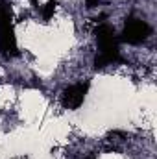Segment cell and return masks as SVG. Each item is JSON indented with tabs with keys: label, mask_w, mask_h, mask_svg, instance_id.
<instances>
[{
	"label": "cell",
	"mask_w": 157,
	"mask_h": 159,
	"mask_svg": "<svg viewBox=\"0 0 157 159\" xmlns=\"http://www.w3.org/2000/svg\"><path fill=\"white\" fill-rule=\"evenodd\" d=\"M150 26L144 22V20H139V19H129L126 22V28H124V34H122V41L129 43V44H139L150 35Z\"/></svg>",
	"instance_id": "cell-1"
},
{
	"label": "cell",
	"mask_w": 157,
	"mask_h": 159,
	"mask_svg": "<svg viewBox=\"0 0 157 159\" xmlns=\"http://www.w3.org/2000/svg\"><path fill=\"white\" fill-rule=\"evenodd\" d=\"M85 93H87V83L70 85L63 93V106L67 109H78L79 106L83 104V100H85Z\"/></svg>",
	"instance_id": "cell-2"
},
{
	"label": "cell",
	"mask_w": 157,
	"mask_h": 159,
	"mask_svg": "<svg viewBox=\"0 0 157 159\" xmlns=\"http://www.w3.org/2000/svg\"><path fill=\"white\" fill-rule=\"evenodd\" d=\"M0 50L6 56H17L19 54V50H17V37H15L13 26L0 28Z\"/></svg>",
	"instance_id": "cell-3"
},
{
	"label": "cell",
	"mask_w": 157,
	"mask_h": 159,
	"mask_svg": "<svg viewBox=\"0 0 157 159\" xmlns=\"http://www.w3.org/2000/svg\"><path fill=\"white\" fill-rule=\"evenodd\" d=\"M56 0H50L48 4H44L43 7H41V13H43V19L44 20H50L52 17H54V13H56Z\"/></svg>",
	"instance_id": "cell-4"
},
{
	"label": "cell",
	"mask_w": 157,
	"mask_h": 159,
	"mask_svg": "<svg viewBox=\"0 0 157 159\" xmlns=\"http://www.w3.org/2000/svg\"><path fill=\"white\" fill-rule=\"evenodd\" d=\"M85 4H87V7L91 9V7H96V6H98V0H85Z\"/></svg>",
	"instance_id": "cell-5"
},
{
	"label": "cell",
	"mask_w": 157,
	"mask_h": 159,
	"mask_svg": "<svg viewBox=\"0 0 157 159\" xmlns=\"http://www.w3.org/2000/svg\"><path fill=\"white\" fill-rule=\"evenodd\" d=\"M85 159H96V157L94 156H89V157H85Z\"/></svg>",
	"instance_id": "cell-6"
}]
</instances>
